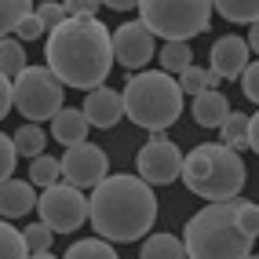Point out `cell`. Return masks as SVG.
<instances>
[{
  "label": "cell",
  "mask_w": 259,
  "mask_h": 259,
  "mask_svg": "<svg viewBox=\"0 0 259 259\" xmlns=\"http://www.w3.org/2000/svg\"><path fill=\"white\" fill-rule=\"evenodd\" d=\"M66 84L51 73V66H26V70L15 77V110L26 120H51L66 102Z\"/></svg>",
  "instance_id": "7"
},
{
  "label": "cell",
  "mask_w": 259,
  "mask_h": 259,
  "mask_svg": "<svg viewBox=\"0 0 259 259\" xmlns=\"http://www.w3.org/2000/svg\"><path fill=\"white\" fill-rule=\"evenodd\" d=\"M37 212L40 219L48 223L55 234H73L84 227V219H88L92 204L88 197H84V190L73 186V183H55V186H44V194L37 201Z\"/></svg>",
  "instance_id": "8"
},
{
  "label": "cell",
  "mask_w": 259,
  "mask_h": 259,
  "mask_svg": "<svg viewBox=\"0 0 259 259\" xmlns=\"http://www.w3.org/2000/svg\"><path fill=\"white\" fill-rule=\"evenodd\" d=\"M245 40H248V48L259 55V22H252V29H248V37H245Z\"/></svg>",
  "instance_id": "38"
},
{
  "label": "cell",
  "mask_w": 259,
  "mask_h": 259,
  "mask_svg": "<svg viewBox=\"0 0 259 259\" xmlns=\"http://www.w3.org/2000/svg\"><path fill=\"white\" fill-rule=\"evenodd\" d=\"M183 245L190 259H245L255 237L241 230L234 201H208L183 227Z\"/></svg>",
  "instance_id": "3"
},
{
  "label": "cell",
  "mask_w": 259,
  "mask_h": 259,
  "mask_svg": "<svg viewBox=\"0 0 259 259\" xmlns=\"http://www.w3.org/2000/svg\"><path fill=\"white\" fill-rule=\"evenodd\" d=\"M29 183L33 186H55V183H62V161L48 157V153L33 157L29 161Z\"/></svg>",
  "instance_id": "26"
},
{
  "label": "cell",
  "mask_w": 259,
  "mask_h": 259,
  "mask_svg": "<svg viewBox=\"0 0 259 259\" xmlns=\"http://www.w3.org/2000/svg\"><path fill=\"white\" fill-rule=\"evenodd\" d=\"M113 62V33L99 15H70L44 37V66H51L66 88H102Z\"/></svg>",
  "instance_id": "1"
},
{
  "label": "cell",
  "mask_w": 259,
  "mask_h": 259,
  "mask_svg": "<svg viewBox=\"0 0 259 259\" xmlns=\"http://www.w3.org/2000/svg\"><path fill=\"white\" fill-rule=\"evenodd\" d=\"M37 19H40V22H44V29L51 33L55 26H62L66 19H70V11H66L62 0H40V4H37Z\"/></svg>",
  "instance_id": "30"
},
{
  "label": "cell",
  "mask_w": 259,
  "mask_h": 259,
  "mask_svg": "<svg viewBox=\"0 0 259 259\" xmlns=\"http://www.w3.org/2000/svg\"><path fill=\"white\" fill-rule=\"evenodd\" d=\"M84 117H88L92 128H102L110 132L120 124V117H124V95L113 92V88H92L88 95H84Z\"/></svg>",
  "instance_id": "12"
},
{
  "label": "cell",
  "mask_w": 259,
  "mask_h": 259,
  "mask_svg": "<svg viewBox=\"0 0 259 259\" xmlns=\"http://www.w3.org/2000/svg\"><path fill=\"white\" fill-rule=\"evenodd\" d=\"M37 194H33V183L29 179H4L0 183V215L4 219H19V215H29L37 208Z\"/></svg>",
  "instance_id": "14"
},
{
  "label": "cell",
  "mask_w": 259,
  "mask_h": 259,
  "mask_svg": "<svg viewBox=\"0 0 259 259\" xmlns=\"http://www.w3.org/2000/svg\"><path fill=\"white\" fill-rule=\"evenodd\" d=\"M15 37H19L22 44H29V40H40V37H48V29H44V22L37 19V11H33V15H26V19H22V26L15 29Z\"/></svg>",
  "instance_id": "32"
},
{
  "label": "cell",
  "mask_w": 259,
  "mask_h": 259,
  "mask_svg": "<svg viewBox=\"0 0 259 259\" xmlns=\"http://www.w3.org/2000/svg\"><path fill=\"white\" fill-rule=\"evenodd\" d=\"M245 259H259V255H252V252H248V255H245Z\"/></svg>",
  "instance_id": "40"
},
{
  "label": "cell",
  "mask_w": 259,
  "mask_h": 259,
  "mask_svg": "<svg viewBox=\"0 0 259 259\" xmlns=\"http://www.w3.org/2000/svg\"><path fill=\"white\" fill-rule=\"evenodd\" d=\"M183 157L186 153L168 139L164 132H150V143L139 150L135 157V171L150 183V186H168L183 176Z\"/></svg>",
  "instance_id": "9"
},
{
  "label": "cell",
  "mask_w": 259,
  "mask_h": 259,
  "mask_svg": "<svg viewBox=\"0 0 259 259\" xmlns=\"http://www.w3.org/2000/svg\"><path fill=\"white\" fill-rule=\"evenodd\" d=\"M219 73L215 70H201V66H186V70L179 73V88L186 95H201V92H208V88H219Z\"/></svg>",
  "instance_id": "25"
},
{
  "label": "cell",
  "mask_w": 259,
  "mask_h": 259,
  "mask_svg": "<svg viewBox=\"0 0 259 259\" xmlns=\"http://www.w3.org/2000/svg\"><path fill=\"white\" fill-rule=\"evenodd\" d=\"M15 164H19V150H15V139L0 132V183L15 176Z\"/></svg>",
  "instance_id": "31"
},
{
  "label": "cell",
  "mask_w": 259,
  "mask_h": 259,
  "mask_svg": "<svg viewBox=\"0 0 259 259\" xmlns=\"http://www.w3.org/2000/svg\"><path fill=\"white\" fill-rule=\"evenodd\" d=\"M113 59L124 66V70L139 73L146 62L157 59V44H153V29L135 19V22H124L113 29Z\"/></svg>",
  "instance_id": "11"
},
{
  "label": "cell",
  "mask_w": 259,
  "mask_h": 259,
  "mask_svg": "<svg viewBox=\"0 0 259 259\" xmlns=\"http://www.w3.org/2000/svg\"><path fill=\"white\" fill-rule=\"evenodd\" d=\"M29 259H55L51 252H29Z\"/></svg>",
  "instance_id": "39"
},
{
  "label": "cell",
  "mask_w": 259,
  "mask_h": 259,
  "mask_svg": "<svg viewBox=\"0 0 259 259\" xmlns=\"http://www.w3.org/2000/svg\"><path fill=\"white\" fill-rule=\"evenodd\" d=\"M88 117H84V110L77 106H62L55 117H51V135H55L59 146H77L88 139Z\"/></svg>",
  "instance_id": "15"
},
{
  "label": "cell",
  "mask_w": 259,
  "mask_h": 259,
  "mask_svg": "<svg viewBox=\"0 0 259 259\" xmlns=\"http://www.w3.org/2000/svg\"><path fill=\"white\" fill-rule=\"evenodd\" d=\"M227 117H230V102L219 88H208V92L194 95V120L201 128H219Z\"/></svg>",
  "instance_id": "16"
},
{
  "label": "cell",
  "mask_w": 259,
  "mask_h": 259,
  "mask_svg": "<svg viewBox=\"0 0 259 259\" xmlns=\"http://www.w3.org/2000/svg\"><path fill=\"white\" fill-rule=\"evenodd\" d=\"M102 4L113 11H132V8H139V0H102Z\"/></svg>",
  "instance_id": "37"
},
{
  "label": "cell",
  "mask_w": 259,
  "mask_h": 259,
  "mask_svg": "<svg viewBox=\"0 0 259 259\" xmlns=\"http://www.w3.org/2000/svg\"><path fill=\"white\" fill-rule=\"evenodd\" d=\"M120 95H124L128 120H135L146 132H164L179 120L186 92L179 88V77H171L164 70H139L128 77Z\"/></svg>",
  "instance_id": "5"
},
{
  "label": "cell",
  "mask_w": 259,
  "mask_h": 259,
  "mask_svg": "<svg viewBox=\"0 0 259 259\" xmlns=\"http://www.w3.org/2000/svg\"><path fill=\"white\" fill-rule=\"evenodd\" d=\"M157 62H161L164 73L179 77L186 66H194V48H190V40H164L157 51Z\"/></svg>",
  "instance_id": "18"
},
{
  "label": "cell",
  "mask_w": 259,
  "mask_h": 259,
  "mask_svg": "<svg viewBox=\"0 0 259 259\" xmlns=\"http://www.w3.org/2000/svg\"><path fill=\"white\" fill-rule=\"evenodd\" d=\"M248 124H252V117H248V113H237V110H230V117L219 124L223 143H227V146H234L237 153H241V150H248Z\"/></svg>",
  "instance_id": "23"
},
{
  "label": "cell",
  "mask_w": 259,
  "mask_h": 259,
  "mask_svg": "<svg viewBox=\"0 0 259 259\" xmlns=\"http://www.w3.org/2000/svg\"><path fill=\"white\" fill-rule=\"evenodd\" d=\"M248 150L259 153V113H252V124H248Z\"/></svg>",
  "instance_id": "36"
},
{
  "label": "cell",
  "mask_w": 259,
  "mask_h": 259,
  "mask_svg": "<svg viewBox=\"0 0 259 259\" xmlns=\"http://www.w3.org/2000/svg\"><path fill=\"white\" fill-rule=\"evenodd\" d=\"M248 55H252V48L245 37H234V33H227V37H219L212 44V70L223 77V80H237L241 73H245V66H248Z\"/></svg>",
  "instance_id": "13"
},
{
  "label": "cell",
  "mask_w": 259,
  "mask_h": 259,
  "mask_svg": "<svg viewBox=\"0 0 259 259\" xmlns=\"http://www.w3.org/2000/svg\"><path fill=\"white\" fill-rule=\"evenodd\" d=\"M11 139H15L19 157H29V161H33V157H40V153H44V146H48V132L37 124V120H26V124L15 132Z\"/></svg>",
  "instance_id": "19"
},
{
  "label": "cell",
  "mask_w": 259,
  "mask_h": 259,
  "mask_svg": "<svg viewBox=\"0 0 259 259\" xmlns=\"http://www.w3.org/2000/svg\"><path fill=\"white\" fill-rule=\"evenodd\" d=\"M0 259H29L22 230H15L11 219H4V215H0Z\"/></svg>",
  "instance_id": "27"
},
{
  "label": "cell",
  "mask_w": 259,
  "mask_h": 259,
  "mask_svg": "<svg viewBox=\"0 0 259 259\" xmlns=\"http://www.w3.org/2000/svg\"><path fill=\"white\" fill-rule=\"evenodd\" d=\"M139 259H190V255H186L183 237H176V234H150L143 241Z\"/></svg>",
  "instance_id": "17"
},
{
  "label": "cell",
  "mask_w": 259,
  "mask_h": 259,
  "mask_svg": "<svg viewBox=\"0 0 259 259\" xmlns=\"http://www.w3.org/2000/svg\"><path fill=\"white\" fill-rule=\"evenodd\" d=\"M70 15H99V8H106L102 0H62Z\"/></svg>",
  "instance_id": "35"
},
{
  "label": "cell",
  "mask_w": 259,
  "mask_h": 259,
  "mask_svg": "<svg viewBox=\"0 0 259 259\" xmlns=\"http://www.w3.org/2000/svg\"><path fill=\"white\" fill-rule=\"evenodd\" d=\"M22 237H26V248L29 252H51V245H55V230H51L44 219L40 223H29V227L22 230Z\"/></svg>",
  "instance_id": "28"
},
{
  "label": "cell",
  "mask_w": 259,
  "mask_h": 259,
  "mask_svg": "<svg viewBox=\"0 0 259 259\" xmlns=\"http://www.w3.org/2000/svg\"><path fill=\"white\" fill-rule=\"evenodd\" d=\"M62 259H120L117 255V248H113V241H106V237H84V241H73L70 248H66V255Z\"/></svg>",
  "instance_id": "20"
},
{
  "label": "cell",
  "mask_w": 259,
  "mask_h": 259,
  "mask_svg": "<svg viewBox=\"0 0 259 259\" xmlns=\"http://www.w3.org/2000/svg\"><path fill=\"white\" fill-rule=\"evenodd\" d=\"M26 15H33V0H0V37H15Z\"/></svg>",
  "instance_id": "24"
},
{
  "label": "cell",
  "mask_w": 259,
  "mask_h": 259,
  "mask_svg": "<svg viewBox=\"0 0 259 259\" xmlns=\"http://www.w3.org/2000/svg\"><path fill=\"white\" fill-rule=\"evenodd\" d=\"M212 4L227 22H237V26L259 22V0H212Z\"/></svg>",
  "instance_id": "22"
},
{
  "label": "cell",
  "mask_w": 259,
  "mask_h": 259,
  "mask_svg": "<svg viewBox=\"0 0 259 259\" xmlns=\"http://www.w3.org/2000/svg\"><path fill=\"white\" fill-rule=\"evenodd\" d=\"M190 194L201 201H234L241 197L248 179V168L241 161V153L227 143H201L183 157V176Z\"/></svg>",
  "instance_id": "4"
},
{
  "label": "cell",
  "mask_w": 259,
  "mask_h": 259,
  "mask_svg": "<svg viewBox=\"0 0 259 259\" xmlns=\"http://www.w3.org/2000/svg\"><path fill=\"white\" fill-rule=\"evenodd\" d=\"M26 44L19 37H0V73H8L11 80L26 70Z\"/></svg>",
  "instance_id": "21"
},
{
  "label": "cell",
  "mask_w": 259,
  "mask_h": 259,
  "mask_svg": "<svg viewBox=\"0 0 259 259\" xmlns=\"http://www.w3.org/2000/svg\"><path fill=\"white\" fill-rule=\"evenodd\" d=\"M241 92H245L248 102H255V106H259V59L245 66V73H241Z\"/></svg>",
  "instance_id": "33"
},
{
  "label": "cell",
  "mask_w": 259,
  "mask_h": 259,
  "mask_svg": "<svg viewBox=\"0 0 259 259\" xmlns=\"http://www.w3.org/2000/svg\"><path fill=\"white\" fill-rule=\"evenodd\" d=\"M88 204H92V212H88L92 230L99 237L113 241V245L139 241L157 223V194L139 171L135 176H128V171L106 176L92 190Z\"/></svg>",
  "instance_id": "2"
},
{
  "label": "cell",
  "mask_w": 259,
  "mask_h": 259,
  "mask_svg": "<svg viewBox=\"0 0 259 259\" xmlns=\"http://www.w3.org/2000/svg\"><path fill=\"white\" fill-rule=\"evenodd\" d=\"M234 215L241 223V230L248 237H259V201H245V197H234Z\"/></svg>",
  "instance_id": "29"
},
{
  "label": "cell",
  "mask_w": 259,
  "mask_h": 259,
  "mask_svg": "<svg viewBox=\"0 0 259 259\" xmlns=\"http://www.w3.org/2000/svg\"><path fill=\"white\" fill-rule=\"evenodd\" d=\"M11 106H15V80L8 73H0V120L8 117Z\"/></svg>",
  "instance_id": "34"
},
{
  "label": "cell",
  "mask_w": 259,
  "mask_h": 259,
  "mask_svg": "<svg viewBox=\"0 0 259 259\" xmlns=\"http://www.w3.org/2000/svg\"><path fill=\"white\" fill-rule=\"evenodd\" d=\"M212 0H139V19L161 40H190L208 29Z\"/></svg>",
  "instance_id": "6"
},
{
  "label": "cell",
  "mask_w": 259,
  "mask_h": 259,
  "mask_svg": "<svg viewBox=\"0 0 259 259\" xmlns=\"http://www.w3.org/2000/svg\"><path fill=\"white\" fill-rule=\"evenodd\" d=\"M62 179L66 183H73L80 190H95L102 179L110 176V157H106V150L95 146V143H77V146H66L62 153Z\"/></svg>",
  "instance_id": "10"
}]
</instances>
